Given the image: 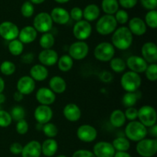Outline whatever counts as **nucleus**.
<instances>
[{"label": "nucleus", "mask_w": 157, "mask_h": 157, "mask_svg": "<svg viewBox=\"0 0 157 157\" xmlns=\"http://www.w3.org/2000/svg\"><path fill=\"white\" fill-rule=\"evenodd\" d=\"M136 151L142 157H153L157 152V140L154 138H144L137 142Z\"/></svg>", "instance_id": "6"}, {"label": "nucleus", "mask_w": 157, "mask_h": 157, "mask_svg": "<svg viewBox=\"0 0 157 157\" xmlns=\"http://www.w3.org/2000/svg\"><path fill=\"white\" fill-rule=\"evenodd\" d=\"M16 71V66L12 61H4L0 64V72L3 75L10 76L12 75Z\"/></svg>", "instance_id": "37"}, {"label": "nucleus", "mask_w": 157, "mask_h": 157, "mask_svg": "<svg viewBox=\"0 0 157 157\" xmlns=\"http://www.w3.org/2000/svg\"><path fill=\"white\" fill-rule=\"evenodd\" d=\"M72 157H96L93 152L87 150H78L73 153Z\"/></svg>", "instance_id": "51"}, {"label": "nucleus", "mask_w": 157, "mask_h": 157, "mask_svg": "<svg viewBox=\"0 0 157 157\" xmlns=\"http://www.w3.org/2000/svg\"><path fill=\"white\" fill-rule=\"evenodd\" d=\"M142 84V79L139 74L129 71L122 75L121 79V85L126 92L137 91Z\"/></svg>", "instance_id": "3"}, {"label": "nucleus", "mask_w": 157, "mask_h": 157, "mask_svg": "<svg viewBox=\"0 0 157 157\" xmlns=\"http://www.w3.org/2000/svg\"><path fill=\"white\" fill-rule=\"evenodd\" d=\"M138 99H139V98H138L136 92H134V93H133V92H126L122 98L123 105L127 107V108L133 107L136 105Z\"/></svg>", "instance_id": "36"}, {"label": "nucleus", "mask_w": 157, "mask_h": 157, "mask_svg": "<svg viewBox=\"0 0 157 157\" xmlns=\"http://www.w3.org/2000/svg\"><path fill=\"white\" fill-rule=\"evenodd\" d=\"M69 15H70V18H71L75 21H81L83 18V10L79 7H74L70 11Z\"/></svg>", "instance_id": "46"}, {"label": "nucleus", "mask_w": 157, "mask_h": 157, "mask_svg": "<svg viewBox=\"0 0 157 157\" xmlns=\"http://www.w3.org/2000/svg\"><path fill=\"white\" fill-rule=\"evenodd\" d=\"M35 55L32 52H28V53L23 54L21 56V61L24 64H31L33 62Z\"/></svg>", "instance_id": "52"}, {"label": "nucleus", "mask_w": 157, "mask_h": 157, "mask_svg": "<svg viewBox=\"0 0 157 157\" xmlns=\"http://www.w3.org/2000/svg\"><path fill=\"white\" fill-rule=\"evenodd\" d=\"M8 49L11 55L13 56H19L24 51V44L18 39L10 41L8 45Z\"/></svg>", "instance_id": "35"}, {"label": "nucleus", "mask_w": 157, "mask_h": 157, "mask_svg": "<svg viewBox=\"0 0 157 157\" xmlns=\"http://www.w3.org/2000/svg\"><path fill=\"white\" fill-rule=\"evenodd\" d=\"M35 12L34 5L31 2L25 1L21 6V13L25 18H30Z\"/></svg>", "instance_id": "42"}, {"label": "nucleus", "mask_w": 157, "mask_h": 157, "mask_svg": "<svg viewBox=\"0 0 157 157\" xmlns=\"http://www.w3.org/2000/svg\"><path fill=\"white\" fill-rule=\"evenodd\" d=\"M115 48L113 44L107 41L101 42L95 47L94 56L98 61L101 62H108L114 58Z\"/></svg>", "instance_id": "5"}, {"label": "nucleus", "mask_w": 157, "mask_h": 157, "mask_svg": "<svg viewBox=\"0 0 157 157\" xmlns=\"http://www.w3.org/2000/svg\"><path fill=\"white\" fill-rule=\"evenodd\" d=\"M19 33V29L15 23L9 21L0 23V36L6 41L17 39Z\"/></svg>", "instance_id": "11"}, {"label": "nucleus", "mask_w": 157, "mask_h": 157, "mask_svg": "<svg viewBox=\"0 0 157 157\" xmlns=\"http://www.w3.org/2000/svg\"><path fill=\"white\" fill-rule=\"evenodd\" d=\"M24 98V95L21 94L20 92L18 91H15L13 94V99L14 101H16V102H20Z\"/></svg>", "instance_id": "55"}, {"label": "nucleus", "mask_w": 157, "mask_h": 157, "mask_svg": "<svg viewBox=\"0 0 157 157\" xmlns=\"http://www.w3.org/2000/svg\"><path fill=\"white\" fill-rule=\"evenodd\" d=\"M92 33V26L90 22L85 20L76 21L73 27V35L78 41H83L88 39Z\"/></svg>", "instance_id": "10"}, {"label": "nucleus", "mask_w": 157, "mask_h": 157, "mask_svg": "<svg viewBox=\"0 0 157 157\" xmlns=\"http://www.w3.org/2000/svg\"><path fill=\"white\" fill-rule=\"evenodd\" d=\"M6 101V96L2 93L0 94V104H3Z\"/></svg>", "instance_id": "59"}, {"label": "nucleus", "mask_w": 157, "mask_h": 157, "mask_svg": "<svg viewBox=\"0 0 157 157\" xmlns=\"http://www.w3.org/2000/svg\"><path fill=\"white\" fill-rule=\"evenodd\" d=\"M17 91L23 95H29L33 93L35 89V81L30 76L25 75L17 81Z\"/></svg>", "instance_id": "19"}, {"label": "nucleus", "mask_w": 157, "mask_h": 157, "mask_svg": "<svg viewBox=\"0 0 157 157\" xmlns=\"http://www.w3.org/2000/svg\"><path fill=\"white\" fill-rule=\"evenodd\" d=\"M53 26V21L50 16V14L47 12H40L37 14L33 20V27L37 32L47 33L49 32Z\"/></svg>", "instance_id": "8"}, {"label": "nucleus", "mask_w": 157, "mask_h": 157, "mask_svg": "<svg viewBox=\"0 0 157 157\" xmlns=\"http://www.w3.org/2000/svg\"><path fill=\"white\" fill-rule=\"evenodd\" d=\"M38 36V32L34 29L33 26L27 25L19 30L18 33V40L24 44H31L36 39Z\"/></svg>", "instance_id": "24"}, {"label": "nucleus", "mask_w": 157, "mask_h": 157, "mask_svg": "<svg viewBox=\"0 0 157 157\" xmlns=\"http://www.w3.org/2000/svg\"><path fill=\"white\" fill-rule=\"evenodd\" d=\"M115 151L111 143L107 141L98 142L93 148V153L96 157H113Z\"/></svg>", "instance_id": "17"}, {"label": "nucleus", "mask_w": 157, "mask_h": 157, "mask_svg": "<svg viewBox=\"0 0 157 157\" xmlns=\"http://www.w3.org/2000/svg\"><path fill=\"white\" fill-rule=\"evenodd\" d=\"M133 41V36L129 29L126 26L117 29L113 32L111 37V44L114 48L125 51L130 48Z\"/></svg>", "instance_id": "1"}, {"label": "nucleus", "mask_w": 157, "mask_h": 157, "mask_svg": "<svg viewBox=\"0 0 157 157\" xmlns=\"http://www.w3.org/2000/svg\"><path fill=\"white\" fill-rule=\"evenodd\" d=\"M111 144L116 152H127L130 148V140L122 136L115 138Z\"/></svg>", "instance_id": "31"}, {"label": "nucleus", "mask_w": 157, "mask_h": 157, "mask_svg": "<svg viewBox=\"0 0 157 157\" xmlns=\"http://www.w3.org/2000/svg\"><path fill=\"white\" fill-rule=\"evenodd\" d=\"M137 118L146 127H151L156 124L157 113L154 107L150 105L142 106L138 110Z\"/></svg>", "instance_id": "7"}, {"label": "nucleus", "mask_w": 157, "mask_h": 157, "mask_svg": "<svg viewBox=\"0 0 157 157\" xmlns=\"http://www.w3.org/2000/svg\"><path fill=\"white\" fill-rule=\"evenodd\" d=\"M113 157H132V156L127 152H116Z\"/></svg>", "instance_id": "56"}, {"label": "nucleus", "mask_w": 157, "mask_h": 157, "mask_svg": "<svg viewBox=\"0 0 157 157\" xmlns=\"http://www.w3.org/2000/svg\"><path fill=\"white\" fill-rule=\"evenodd\" d=\"M126 64L130 71L137 74L144 73L148 66V63L142 57L138 55H132L129 57L126 61Z\"/></svg>", "instance_id": "13"}, {"label": "nucleus", "mask_w": 157, "mask_h": 157, "mask_svg": "<svg viewBox=\"0 0 157 157\" xmlns=\"http://www.w3.org/2000/svg\"><path fill=\"white\" fill-rule=\"evenodd\" d=\"M117 23L114 16L111 15H104L98 20L96 23V30L101 35H106L113 34L117 29Z\"/></svg>", "instance_id": "4"}, {"label": "nucleus", "mask_w": 157, "mask_h": 157, "mask_svg": "<svg viewBox=\"0 0 157 157\" xmlns=\"http://www.w3.org/2000/svg\"><path fill=\"white\" fill-rule=\"evenodd\" d=\"M147 128L144 125H143L140 121H130L127 124L125 127V133L127 139L133 142H139L144 138L147 137Z\"/></svg>", "instance_id": "2"}, {"label": "nucleus", "mask_w": 157, "mask_h": 157, "mask_svg": "<svg viewBox=\"0 0 157 157\" xmlns=\"http://www.w3.org/2000/svg\"><path fill=\"white\" fill-rule=\"evenodd\" d=\"M42 131L44 136L48 138H55L58 133V129L55 124L52 123H47L42 126Z\"/></svg>", "instance_id": "38"}, {"label": "nucleus", "mask_w": 157, "mask_h": 157, "mask_svg": "<svg viewBox=\"0 0 157 157\" xmlns=\"http://www.w3.org/2000/svg\"><path fill=\"white\" fill-rule=\"evenodd\" d=\"M100 8L95 4H89L83 10V17L84 20L88 22L98 19L100 16Z\"/></svg>", "instance_id": "28"}, {"label": "nucleus", "mask_w": 157, "mask_h": 157, "mask_svg": "<svg viewBox=\"0 0 157 157\" xmlns=\"http://www.w3.org/2000/svg\"><path fill=\"white\" fill-rule=\"evenodd\" d=\"M129 30L133 35L142 36L147 32V26L145 21L139 17H133L129 21L128 27Z\"/></svg>", "instance_id": "20"}, {"label": "nucleus", "mask_w": 157, "mask_h": 157, "mask_svg": "<svg viewBox=\"0 0 157 157\" xmlns=\"http://www.w3.org/2000/svg\"><path fill=\"white\" fill-rule=\"evenodd\" d=\"M140 3L143 7L147 10H156L157 0H140Z\"/></svg>", "instance_id": "48"}, {"label": "nucleus", "mask_w": 157, "mask_h": 157, "mask_svg": "<svg viewBox=\"0 0 157 157\" xmlns=\"http://www.w3.org/2000/svg\"><path fill=\"white\" fill-rule=\"evenodd\" d=\"M101 81H104V82H109L112 80V75L110 74V72L104 71L101 72Z\"/></svg>", "instance_id": "53"}, {"label": "nucleus", "mask_w": 157, "mask_h": 157, "mask_svg": "<svg viewBox=\"0 0 157 157\" xmlns=\"http://www.w3.org/2000/svg\"><path fill=\"white\" fill-rule=\"evenodd\" d=\"M146 78L151 82L157 81V64H150L145 71Z\"/></svg>", "instance_id": "41"}, {"label": "nucleus", "mask_w": 157, "mask_h": 157, "mask_svg": "<svg viewBox=\"0 0 157 157\" xmlns=\"http://www.w3.org/2000/svg\"><path fill=\"white\" fill-rule=\"evenodd\" d=\"M147 133H150L152 137H153L154 139H156L157 137V125L155 124L153 127H150V130H147Z\"/></svg>", "instance_id": "54"}, {"label": "nucleus", "mask_w": 157, "mask_h": 157, "mask_svg": "<svg viewBox=\"0 0 157 157\" xmlns=\"http://www.w3.org/2000/svg\"><path fill=\"white\" fill-rule=\"evenodd\" d=\"M138 0H118V3L124 9H133L137 4Z\"/></svg>", "instance_id": "49"}, {"label": "nucleus", "mask_w": 157, "mask_h": 157, "mask_svg": "<svg viewBox=\"0 0 157 157\" xmlns=\"http://www.w3.org/2000/svg\"><path fill=\"white\" fill-rule=\"evenodd\" d=\"M49 88L56 94H63L67 89V83L61 76H54L50 79L48 83Z\"/></svg>", "instance_id": "26"}, {"label": "nucleus", "mask_w": 157, "mask_h": 157, "mask_svg": "<svg viewBox=\"0 0 157 157\" xmlns=\"http://www.w3.org/2000/svg\"><path fill=\"white\" fill-rule=\"evenodd\" d=\"M117 23L121 25H125L129 21V15L124 9H118L117 12L113 15Z\"/></svg>", "instance_id": "44"}, {"label": "nucleus", "mask_w": 157, "mask_h": 157, "mask_svg": "<svg viewBox=\"0 0 157 157\" xmlns=\"http://www.w3.org/2000/svg\"><path fill=\"white\" fill-rule=\"evenodd\" d=\"M22 157H40L41 155V145L38 140H31L23 146L21 153Z\"/></svg>", "instance_id": "22"}, {"label": "nucleus", "mask_w": 157, "mask_h": 157, "mask_svg": "<svg viewBox=\"0 0 157 157\" xmlns=\"http://www.w3.org/2000/svg\"><path fill=\"white\" fill-rule=\"evenodd\" d=\"M56 157H67V156H66L65 155H59V156H58Z\"/></svg>", "instance_id": "61"}, {"label": "nucleus", "mask_w": 157, "mask_h": 157, "mask_svg": "<svg viewBox=\"0 0 157 157\" xmlns=\"http://www.w3.org/2000/svg\"><path fill=\"white\" fill-rule=\"evenodd\" d=\"M63 115L67 121L70 122H77L81 117V110L80 107L74 103H69L64 106L63 109Z\"/></svg>", "instance_id": "21"}, {"label": "nucleus", "mask_w": 157, "mask_h": 157, "mask_svg": "<svg viewBox=\"0 0 157 157\" xmlns=\"http://www.w3.org/2000/svg\"><path fill=\"white\" fill-rule=\"evenodd\" d=\"M89 53V46L85 41H77L72 43L68 49V55L73 60L84 59Z\"/></svg>", "instance_id": "9"}, {"label": "nucleus", "mask_w": 157, "mask_h": 157, "mask_svg": "<svg viewBox=\"0 0 157 157\" xmlns=\"http://www.w3.org/2000/svg\"><path fill=\"white\" fill-rule=\"evenodd\" d=\"M5 86H6V84H5L4 79L2 77H0V94L4 91Z\"/></svg>", "instance_id": "57"}, {"label": "nucleus", "mask_w": 157, "mask_h": 157, "mask_svg": "<svg viewBox=\"0 0 157 157\" xmlns=\"http://www.w3.org/2000/svg\"><path fill=\"white\" fill-rule=\"evenodd\" d=\"M9 113L12 117V121H17V122L25 119V110L24 107L19 105H16L12 107Z\"/></svg>", "instance_id": "40"}, {"label": "nucleus", "mask_w": 157, "mask_h": 157, "mask_svg": "<svg viewBox=\"0 0 157 157\" xmlns=\"http://www.w3.org/2000/svg\"><path fill=\"white\" fill-rule=\"evenodd\" d=\"M37 101L41 105L50 106L55 103L56 100V94L48 87H41L35 94Z\"/></svg>", "instance_id": "16"}, {"label": "nucleus", "mask_w": 157, "mask_h": 157, "mask_svg": "<svg viewBox=\"0 0 157 157\" xmlns=\"http://www.w3.org/2000/svg\"><path fill=\"white\" fill-rule=\"evenodd\" d=\"M41 145V153L47 157L55 156L58 150V142L54 138H48Z\"/></svg>", "instance_id": "27"}, {"label": "nucleus", "mask_w": 157, "mask_h": 157, "mask_svg": "<svg viewBox=\"0 0 157 157\" xmlns=\"http://www.w3.org/2000/svg\"><path fill=\"white\" fill-rule=\"evenodd\" d=\"M142 58L149 64H156L157 46L154 42L148 41L143 44L141 48Z\"/></svg>", "instance_id": "18"}, {"label": "nucleus", "mask_w": 157, "mask_h": 157, "mask_svg": "<svg viewBox=\"0 0 157 157\" xmlns=\"http://www.w3.org/2000/svg\"><path fill=\"white\" fill-rule=\"evenodd\" d=\"M45 0H29V2L32 3V4H35V5H39L43 3Z\"/></svg>", "instance_id": "58"}, {"label": "nucleus", "mask_w": 157, "mask_h": 157, "mask_svg": "<svg viewBox=\"0 0 157 157\" xmlns=\"http://www.w3.org/2000/svg\"><path fill=\"white\" fill-rule=\"evenodd\" d=\"M145 24L150 29H155L157 28V11H149L145 15Z\"/></svg>", "instance_id": "39"}, {"label": "nucleus", "mask_w": 157, "mask_h": 157, "mask_svg": "<svg viewBox=\"0 0 157 157\" xmlns=\"http://www.w3.org/2000/svg\"><path fill=\"white\" fill-rule=\"evenodd\" d=\"M23 146L20 143L15 142L12 144L9 147V151L13 155H20L22 151Z\"/></svg>", "instance_id": "50"}, {"label": "nucleus", "mask_w": 157, "mask_h": 157, "mask_svg": "<svg viewBox=\"0 0 157 157\" xmlns=\"http://www.w3.org/2000/svg\"><path fill=\"white\" fill-rule=\"evenodd\" d=\"M30 77L35 81H44L48 77V70L42 64H35L30 69Z\"/></svg>", "instance_id": "25"}, {"label": "nucleus", "mask_w": 157, "mask_h": 157, "mask_svg": "<svg viewBox=\"0 0 157 157\" xmlns=\"http://www.w3.org/2000/svg\"><path fill=\"white\" fill-rule=\"evenodd\" d=\"M55 43V38L50 32L42 34L39 39V45L43 49H51Z\"/></svg>", "instance_id": "34"}, {"label": "nucleus", "mask_w": 157, "mask_h": 157, "mask_svg": "<svg viewBox=\"0 0 157 157\" xmlns=\"http://www.w3.org/2000/svg\"><path fill=\"white\" fill-rule=\"evenodd\" d=\"M58 58V52L52 48L43 49L38 55V61L44 67H51L56 64Z\"/></svg>", "instance_id": "15"}, {"label": "nucleus", "mask_w": 157, "mask_h": 157, "mask_svg": "<svg viewBox=\"0 0 157 157\" xmlns=\"http://www.w3.org/2000/svg\"><path fill=\"white\" fill-rule=\"evenodd\" d=\"M50 16L52 21L58 25H66L70 20L69 12L65 9L61 7H55L51 11Z\"/></svg>", "instance_id": "23"}, {"label": "nucleus", "mask_w": 157, "mask_h": 157, "mask_svg": "<svg viewBox=\"0 0 157 157\" xmlns=\"http://www.w3.org/2000/svg\"><path fill=\"white\" fill-rule=\"evenodd\" d=\"M34 117L38 124L44 125V124L49 123L53 117V111L50 106L41 105L35 108L34 111Z\"/></svg>", "instance_id": "14"}, {"label": "nucleus", "mask_w": 157, "mask_h": 157, "mask_svg": "<svg viewBox=\"0 0 157 157\" xmlns=\"http://www.w3.org/2000/svg\"><path fill=\"white\" fill-rule=\"evenodd\" d=\"M57 3H59V4H64V3L68 2L70 0H55Z\"/></svg>", "instance_id": "60"}, {"label": "nucleus", "mask_w": 157, "mask_h": 157, "mask_svg": "<svg viewBox=\"0 0 157 157\" xmlns=\"http://www.w3.org/2000/svg\"><path fill=\"white\" fill-rule=\"evenodd\" d=\"M137 113H138V110L136 108H135L134 107H128L127 108V110L124 112V115H125L126 119L130 121H136V119L137 118Z\"/></svg>", "instance_id": "47"}, {"label": "nucleus", "mask_w": 157, "mask_h": 157, "mask_svg": "<svg viewBox=\"0 0 157 157\" xmlns=\"http://www.w3.org/2000/svg\"><path fill=\"white\" fill-rule=\"evenodd\" d=\"M125 115L124 112L121 110H114L110 116V122L113 127L116 128H120L122 127L124 124H126Z\"/></svg>", "instance_id": "29"}, {"label": "nucleus", "mask_w": 157, "mask_h": 157, "mask_svg": "<svg viewBox=\"0 0 157 157\" xmlns=\"http://www.w3.org/2000/svg\"><path fill=\"white\" fill-rule=\"evenodd\" d=\"M12 122L10 113L4 110H0V127L6 128L11 125Z\"/></svg>", "instance_id": "43"}, {"label": "nucleus", "mask_w": 157, "mask_h": 157, "mask_svg": "<svg viewBox=\"0 0 157 157\" xmlns=\"http://www.w3.org/2000/svg\"><path fill=\"white\" fill-rule=\"evenodd\" d=\"M58 67L61 71L67 72L72 68L74 65V60L68 55H64L58 58Z\"/></svg>", "instance_id": "32"}, {"label": "nucleus", "mask_w": 157, "mask_h": 157, "mask_svg": "<svg viewBox=\"0 0 157 157\" xmlns=\"http://www.w3.org/2000/svg\"><path fill=\"white\" fill-rule=\"evenodd\" d=\"M110 67L113 72L121 74L125 71L127 68L126 61L121 58H113L110 61Z\"/></svg>", "instance_id": "33"}, {"label": "nucleus", "mask_w": 157, "mask_h": 157, "mask_svg": "<svg viewBox=\"0 0 157 157\" xmlns=\"http://www.w3.org/2000/svg\"><path fill=\"white\" fill-rule=\"evenodd\" d=\"M15 130L19 135H25L29 131V124L25 119L18 121L15 125Z\"/></svg>", "instance_id": "45"}, {"label": "nucleus", "mask_w": 157, "mask_h": 157, "mask_svg": "<svg viewBox=\"0 0 157 157\" xmlns=\"http://www.w3.org/2000/svg\"><path fill=\"white\" fill-rule=\"evenodd\" d=\"M77 136L81 142L92 143L98 137V131L93 126L83 124L77 130Z\"/></svg>", "instance_id": "12"}, {"label": "nucleus", "mask_w": 157, "mask_h": 157, "mask_svg": "<svg viewBox=\"0 0 157 157\" xmlns=\"http://www.w3.org/2000/svg\"><path fill=\"white\" fill-rule=\"evenodd\" d=\"M117 0H102L101 8L106 15H113L119 9Z\"/></svg>", "instance_id": "30"}]
</instances>
